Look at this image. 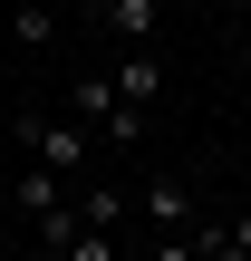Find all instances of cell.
<instances>
[{
    "label": "cell",
    "instance_id": "cell-3",
    "mask_svg": "<svg viewBox=\"0 0 251 261\" xmlns=\"http://www.w3.org/2000/svg\"><path fill=\"white\" fill-rule=\"evenodd\" d=\"M145 223H155V232H193V184H184V174H155V184H145Z\"/></svg>",
    "mask_w": 251,
    "mask_h": 261
},
{
    "label": "cell",
    "instance_id": "cell-8",
    "mask_svg": "<svg viewBox=\"0 0 251 261\" xmlns=\"http://www.w3.org/2000/svg\"><path fill=\"white\" fill-rule=\"evenodd\" d=\"M58 261H126V242H116V232H97V223H77V242H68Z\"/></svg>",
    "mask_w": 251,
    "mask_h": 261
},
{
    "label": "cell",
    "instance_id": "cell-2",
    "mask_svg": "<svg viewBox=\"0 0 251 261\" xmlns=\"http://www.w3.org/2000/svg\"><path fill=\"white\" fill-rule=\"evenodd\" d=\"M10 136H19V145H29V165H48V174H77V165H87V145H97L77 116H19Z\"/></svg>",
    "mask_w": 251,
    "mask_h": 261
},
{
    "label": "cell",
    "instance_id": "cell-9",
    "mask_svg": "<svg viewBox=\"0 0 251 261\" xmlns=\"http://www.w3.org/2000/svg\"><path fill=\"white\" fill-rule=\"evenodd\" d=\"M10 39H19V48H48V10L19 0V10H10Z\"/></svg>",
    "mask_w": 251,
    "mask_h": 261
},
{
    "label": "cell",
    "instance_id": "cell-4",
    "mask_svg": "<svg viewBox=\"0 0 251 261\" xmlns=\"http://www.w3.org/2000/svg\"><path fill=\"white\" fill-rule=\"evenodd\" d=\"M10 203H19L29 223H39V213H58V203H68V174H48V165H19V174H10Z\"/></svg>",
    "mask_w": 251,
    "mask_h": 261
},
{
    "label": "cell",
    "instance_id": "cell-12",
    "mask_svg": "<svg viewBox=\"0 0 251 261\" xmlns=\"http://www.w3.org/2000/svg\"><path fill=\"white\" fill-rule=\"evenodd\" d=\"M68 10H77V19H106V0H68Z\"/></svg>",
    "mask_w": 251,
    "mask_h": 261
},
{
    "label": "cell",
    "instance_id": "cell-7",
    "mask_svg": "<svg viewBox=\"0 0 251 261\" xmlns=\"http://www.w3.org/2000/svg\"><path fill=\"white\" fill-rule=\"evenodd\" d=\"M77 223H97V232H126V194H116V184H87V194H77Z\"/></svg>",
    "mask_w": 251,
    "mask_h": 261
},
{
    "label": "cell",
    "instance_id": "cell-11",
    "mask_svg": "<svg viewBox=\"0 0 251 261\" xmlns=\"http://www.w3.org/2000/svg\"><path fill=\"white\" fill-rule=\"evenodd\" d=\"M222 242H232V252L251 261V213H232V223H222Z\"/></svg>",
    "mask_w": 251,
    "mask_h": 261
},
{
    "label": "cell",
    "instance_id": "cell-1",
    "mask_svg": "<svg viewBox=\"0 0 251 261\" xmlns=\"http://www.w3.org/2000/svg\"><path fill=\"white\" fill-rule=\"evenodd\" d=\"M68 116H77L87 136H106V145H135V136H145V107H126L116 77H77V87H68Z\"/></svg>",
    "mask_w": 251,
    "mask_h": 261
},
{
    "label": "cell",
    "instance_id": "cell-6",
    "mask_svg": "<svg viewBox=\"0 0 251 261\" xmlns=\"http://www.w3.org/2000/svg\"><path fill=\"white\" fill-rule=\"evenodd\" d=\"M155 19H164V0H106V29H116V39H135V48L155 39Z\"/></svg>",
    "mask_w": 251,
    "mask_h": 261
},
{
    "label": "cell",
    "instance_id": "cell-14",
    "mask_svg": "<svg viewBox=\"0 0 251 261\" xmlns=\"http://www.w3.org/2000/svg\"><path fill=\"white\" fill-rule=\"evenodd\" d=\"M0 203H10V174H0Z\"/></svg>",
    "mask_w": 251,
    "mask_h": 261
},
{
    "label": "cell",
    "instance_id": "cell-5",
    "mask_svg": "<svg viewBox=\"0 0 251 261\" xmlns=\"http://www.w3.org/2000/svg\"><path fill=\"white\" fill-rule=\"evenodd\" d=\"M116 97H126V107H155V97H164V58H155V48H126V68H116Z\"/></svg>",
    "mask_w": 251,
    "mask_h": 261
},
{
    "label": "cell",
    "instance_id": "cell-13",
    "mask_svg": "<svg viewBox=\"0 0 251 261\" xmlns=\"http://www.w3.org/2000/svg\"><path fill=\"white\" fill-rule=\"evenodd\" d=\"M222 10H232V19H251V0H222Z\"/></svg>",
    "mask_w": 251,
    "mask_h": 261
},
{
    "label": "cell",
    "instance_id": "cell-10",
    "mask_svg": "<svg viewBox=\"0 0 251 261\" xmlns=\"http://www.w3.org/2000/svg\"><path fill=\"white\" fill-rule=\"evenodd\" d=\"M145 261H203V242H193V232H155V242H145Z\"/></svg>",
    "mask_w": 251,
    "mask_h": 261
}]
</instances>
